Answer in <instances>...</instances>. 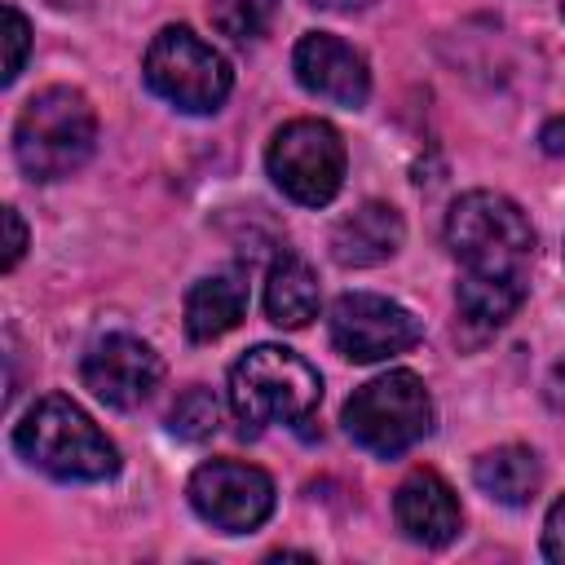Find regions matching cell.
I'll return each instance as SVG.
<instances>
[{"instance_id":"8fae6325","label":"cell","mask_w":565,"mask_h":565,"mask_svg":"<svg viewBox=\"0 0 565 565\" xmlns=\"http://www.w3.org/2000/svg\"><path fill=\"white\" fill-rule=\"evenodd\" d=\"M291 71H296V79H300L305 93H313V97H322L331 106L358 110L371 97L366 57L353 44H344L340 35H327V31L300 35V44L291 53Z\"/></svg>"},{"instance_id":"d4e9b609","label":"cell","mask_w":565,"mask_h":565,"mask_svg":"<svg viewBox=\"0 0 565 565\" xmlns=\"http://www.w3.org/2000/svg\"><path fill=\"white\" fill-rule=\"evenodd\" d=\"M561 13H565V4H561Z\"/></svg>"},{"instance_id":"44dd1931","label":"cell","mask_w":565,"mask_h":565,"mask_svg":"<svg viewBox=\"0 0 565 565\" xmlns=\"http://www.w3.org/2000/svg\"><path fill=\"white\" fill-rule=\"evenodd\" d=\"M4 230H9V243H4V274L9 269H18V260H22V252H26V225H22V216H18V207H4Z\"/></svg>"},{"instance_id":"5bb4252c","label":"cell","mask_w":565,"mask_h":565,"mask_svg":"<svg viewBox=\"0 0 565 565\" xmlns=\"http://www.w3.org/2000/svg\"><path fill=\"white\" fill-rule=\"evenodd\" d=\"M243 313H247V278L238 269L207 274L185 291V335L194 344L221 340L243 322Z\"/></svg>"},{"instance_id":"7a4b0ae2","label":"cell","mask_w":565,"mask_h":565,"mask_svg":"<svg viewBox=\"0 0 565 565\" xmlns=\"http://www.w3.org/2000/svg\"><path fill=\"white\" fill-rule=\"evenodd\" d=\"M18 455L57 481H106L119 472L115 441L62 393L40 397L13 428Z\"/></svg>"},{"instance_id":"8992f818","label":"cell","mask_w":565,"mask_h":565,"mask_svg":"<svg viewBox=\"0 0 565 565\" xmlns=\"http://www.w3.org/2000/svg\"><path fill=\"white\" fill-rule=\"evenodd\" d=\"M146 88L185 115H212L234 88L230 62L190 26H163L141 57Z\"/></svg>"},{"instance_id":"ffe728a7","label":"cell","mask_w":565,"mask_h":565,"mask_svg":"<svg viewBox=\"0 0 565 565\" xmlns=\"http://www.w3.org/2000/svg\"><path fill=\"white\" fill-rule=\"evenodd\" d=\"M543 556L565 565V494L547 508V521H543Z\"/></svg>"},{"instance_id":"ba28073f","label":"cell","mask_w":565,"mask_h":565,"mask_svg":"<svg viewBox=\"0 0 565 565\" xmlns=\"http://www.w3.org/2000/svg\"><path fill=\"white\" fill-rule=\"evenodd\" d=\"M327 331L335 353L349 362H384L424 340L419 318L375 291H344L327 313Z\"/></svg>"},{"instance_id":"7402d4cb","label":"cell","mask_w":565,"mask_h":565,"mask_svg":"<svg viewBox=\"0 0 565 565\" xmlns=\"http://www.w3.org/2000/svg\"><path fill=\"white\" fill-rule=\"evenodd\" d=\"M539 146H543L547 154H565V115H556V119H547V124H543Z\"/></svg>"},{"instance_id":"2e32d148","label":"cell","mask_w":565,"mask_h":565,"mask_svg":"<svg viewBox=\"0 0 565 565\" xmlns=\"http://www.w3.org/2000/svg\"><path fill=\"white\" fill-rule=\"evenodd\" d=\"M472 481L481 494H490L503 508H525L539 486H543V468L539 455L530 446H494L486 455H477L472 463Z\"/></svg>"},{"instance_id":"d6986e66","label":"cell","mask_w":565,"mask_h":565,"mask_svg":"<svg viewBox=\"0 0 565 565\" xmlns=\"http://www.w3.org/2000/svg\"><path fill=\"white\" fill-rule=\"evenodd\" d=\"M26 49H31V26L13 4H4V84H13L22 75Z\"/></svg>"},{"instance_id":"6da1fadb","label":"cell","mask_w":565,"mask_h":565,"mask_svg":"<svg viewBox=\"0 0 565 565\" xmlns=\"http://www.w3.org/2000/svg\"><path fill=\"white\" fill-rule=\"evenodd\" d=\"M446 247L459 260V322L477 335L499 331L530 291V216L499 190H468L446 212Z\"/></svg>"},{"instance_id":"52a82bcc","label":"cell","mask_w":565,"mask_h":565,"mask_svg":"<svg viewBox=\"0 0 565 565\" xmlns=\"http://www.w3.org/2000/svg\"><path fill=\"white\" fill-rule=\"evenodd\" d=\"M344 141L327 119H291L269 137V181L300 207H327L344 185Z\"/></svg>"},{"instance_id":"9c48e42d","label":"cell","mask_w":565,"mask_h":565,"mask_svg":"<svg viewBox=\"0 0 565 565\" xmlns=\"http://www.w3.org/2000/svg\"><path fill=\"white\" fill-rule=\"evenodd\" d=\"M190 508L221 534H247L274 512V481L243 459H212L190 477Z\"/></svg>"},{"instance_id":"5b68a950","label":"cell","mask_w":565,"mask_h":565,"mask_svg":"<svg viewBox=\"0 0 565 565\" xmlns=\"http://www.w3.org/2000/svg\"><path fill=\"white\" fill-rule=\"evenodd\" d=\"M344 433L380 459L411 450L415 441H424L433 433L428 384L415 371H384V375L366 380L344 402Z\"/></svg>"},{"instance_id":"e0dca14e","label":"cell","mask_w":565,"mask_h":565,"mask_svg":"<svg viewBox=\"0 0 565 565\" xmlns=\"http://www.w3.org/2000/svg\"><path fill=\"white\" fill-rule=\"evenodd\" d=\"M168 428H172L181 441H207V437L221 428V402L212 397V388H203V384L185 388V393L172 402V411H168Z\"/></svg>"},{"instance_id":"277c9868","label":"cell","mask_w":565,"mask_h":565,"mask_svg":"<svg viewBox=\"0 0 565 565\" xmlns=\"http://www.w3.org/2000/svg\"><path fill=\"white\" fill-rule=\"evenodd\" d=\"M322 397V375L282 344H256L230 366V411L243 433L300 424Z\"/></svg>"},{"instance_id":"ac0fdd59","label":"cell","mask_w":565,"mask_h":565,"mask_svg":"<svg viewBox=\"0 0 565 565\" xmlns=\"http://www.w3.org/2000/svg\"><path fill=\"white\" fill-rule=\"evenodd\" d=\"M207 18L221 35L247 44L265 31V0H207Z\"/></svg>"},{"instance_id":"7c38bea8","label":"cell","mask_w":565,"mask_h":565,"mask_svg":"<svg viewBox=\"0 0 565 565\" xmlns=\"http://www.w3.org/2000/svg\"><path fill=\"white\" fill-rule=\"evenodd\" d=\"M393 516H397V530L411 543H419V547H446L459 534V525H463V512H459L455 490L433 468H415L397 486Z\"/></svg>"},{"instance_id":"4fadbf2b","label":"cell","mask_w":565,"mask_h":565,"mask_svg":"<svg viewBox=\"0 0 565 565\" xmlns=\"http://www.w3.org/2000/svg\"><path fill=\"white\" fill-rule=\"evenodd\" d=\"M402 238H406L402 212L393 203L371 199V203H362V207H353L349 216L335 221V230H331V256L344 269H371V265H384L388 256H397Z\"/></svg>"},{"instance_id":"3957f363","label":"cell","mask_w":565,"mask_h":565,"mask_svg":"<svg viewBox=\"0 0 565 565\" xmlns=\"http://www.w3.org/2000/svg\"><path fill=\"white\" fill-rule=\"evenodd\" d=\"M97 141V110L79 88L53 84L18 110L13 124V159L31 181L71 177Z\"/></svg>"},{"instance_id":"603a6c76","label":"cell","mask_w":565,"mask_h":565,"mask_svg":"<svg viewBox=\"0 0 565 565\" xmlns=\"http://www.w3.org/2000/svg\"><path fill=\"white\" fill-rule=\"evenodd\" d=\"M305 4L327 9V13H358V9H366V4H375V0H305Z\"/></svg>"},{"instance_id":"cb8c5ba5","label":"cell","mask_w":565,"mask_h":565,"mask_svg":"<svg viewBox=\"0 0 565 565\" xmlns=\"http://www.w3.org/2000/svg\"><path fill=\"white\" fill-rule=\"evenodd\" d=\"M44 4H53V9H84L88 0H44Z\"/></svg>"},{"instance_id":"9a60e30c","label":"cell","mask_w":565,"mask_h":565,"mask_svg":"<svg viewBox=\"0 0 565 565\" xmlns=\"http://www.w3.org/2000/svg\"><path fill=\"white\" fill-rule=\"evenodd\" d=\"M318 274L305 256L296 252H282L274 265H269V278H265V313L274 327L282 331H296V327H309L318 318Z\"/></svg>"},{"instance_id":"30bf717a","label":"cell","mask_w":565,"mask_h":565,"mask_svg":"<svg viewBox=\"0 0 565 565\" xmlns=\"http://www.w3.org/2000/svg\"><path fill=\"white\" fill-rule=\"evenodd\" d=\"M79 380H84V388H88L97 402H106V406H115V411H132V406H141V402L159 388L163 362H159V353H154L146 340L119 331V335L97 340V344L84 353Z\"/></svg>"}]
</instances>
